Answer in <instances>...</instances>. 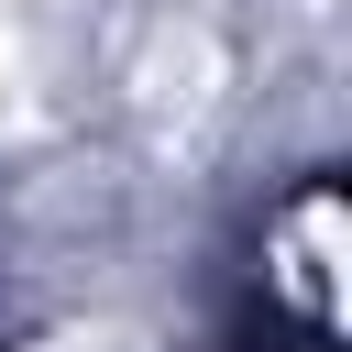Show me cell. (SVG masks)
Listing matches in <instances>:
<instances>
[{"label": "cell", "instance_id": "cell-1", "mask_svg": "<svg viewBox=\"0 0 352 352\" xmlns=\"http://www.w3.org/2000/svg\"><path fill=\"white\" fill-rule=\"evenodd\" d=\"M209 88H220V44H209V33H176V44L143 66V99H154L165 121H176V110L198 121V110H209Z\"/></svg>", "mask_w": 352, "mask_h": 352}, {"label": "cell", "instance_id": "cell-2", "mask_svg": "<svg viewBox=\"0 0 352 352\" xmlns=\"http://www.w3.org/2000/svg\"><path fill=\"white\" fill-rule=\"evenodd\" d=\"M33 121V66H22V33H0V143Z\"/></svg>", "mask_w": 352, "mask_h": 352}]
</instances>
